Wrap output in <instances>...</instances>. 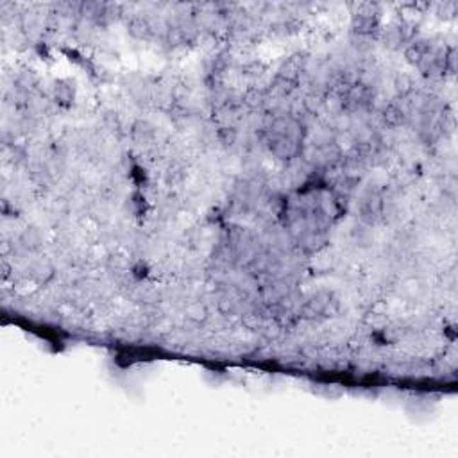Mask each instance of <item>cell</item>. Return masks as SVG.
Listing matches in <instances>:
<instances>
[{
    "instance_id": "cell-1",
    "label": "cell",
    "mask_w": 458,
    "mask_h": 458,
    "mask_svg": "<svg viewBox=\"0 0 458 458\" xmlns=\"http://www.w3.org/2000/svg\"><path fill=\"white\" fill-rule=\"evenodd\" d=\"M304 137H307V125L296 115H276L270 118L263 131L269 151L283 161L299 158L303 152Z\"/></svg>"
},
{
    "instance_id": "cell-2",
    "label": "cell",
    "mask_w": 458,
    "mask_h": 458,
    "mask_svg": "<svg viewBox=\"0 0 458 458\" xmlns=\"http://www.w3.org/2000/svg\"><path fill=\"white\" fill-rule=\"evenodd\" d=\"M337 299L330 292H317L310 299L303 303L299 308V315L304 319H311V321H319V319H328L337 311Z\"/></svg>"
},
{
    "instance_id": "cell-3",
    "label": "cell",
    "mask_w": 458,
    "mask_h": 458,
    "mask_svg": "<svg viewBox=\"0 0 458 458\" xmlns=\"http://www.w3.org/2000/svg\"><path fill=\"white\" fill-rule=\"evenodd\" d=\"M351 23L358 36H372L379 30V8L376 4H360Z\"/></svg>"
},
{
    "instance_id": "cell-4",
    "label": "cell",
    "mask_w": 458,
    "mask_h": 458,
    "mask_svg": "<svg viewBox=\"0 0 458 458\" xmlns=\"http://www.w3.org/2000/svg\"><path fill=\"white\" fill-rule=\"evenodd\" d=\"M383 206H385V202H383L382 193L378 190H369L367 193H364V197L358 205V215L362 222L374 226L383 217Z\"/></svg>"
},
{
    "instance_id": "cell-5",
    "label": "cell",
    "mask_w": 458,
    "mask_h": 458,
    "mask_svg": "<svg viewBox=\"0 0 458 458\" xmlns=\"http://www.w3.org/2000/svg\"><path fill=\"white\" fill-rule=\"evenodd\" d=\"M412 113H413L412 103H410L406 97H401V99L398 101H392V103L385 108L383 117H385L387 124L394 125L396 127V125L406 124V122L410 120V117H412Z\"/></svg>"
},
{
    "instance_id": "cell-6",
    "label": "cell",
    "mask_w": 458,
    "mask_h": 458,
    "mask_svg": "<svg viewBox=\"0 0 458 458\" xmlns=\"http://www.w3.org/2000/svg\"><path fill=\"white\" fill-rule=\"evenodd\" d=\"M383 40H385V45L394 47V49H398V47H403V45L408 47L410 43L413 42V27L405 22L392 23V25L385 29Z\"/></svg>"
},
{
    "instance_id": "cell-7",
    "label": "cell",
    "mask_w": 458,
    "mask_h": 458,
    "mask_svg": "<svg viewBox=\"0 0 458 458\" xmlns=\"http://www.w3.org/2000/svg\"><path fill=\"white\" fill-rule=\"evenodd\" d=\"M54 93H56L57 103L63 104V106H70L74 103L76 90H74V84H70V81H59V83H56Z\"/></svg>"
},
{
    "instance_id": "cell-8",
    "label": "cell",
    "mask_w": 458,
    "mask_h": 458,
    "mask_svg": "<svg viewBox=\"0 0 458 458\" xmlns=\"http://www.w3.org/2000/svg\"><path fill=\"white\" fill-rule=\"evenodd\" d=\"M129 30H131L137 38L142 40H149L152 35H156L154 25H152L147 18H134L133 22H131V25H129Z\"/></svg>"
},
{
    "instance_id": "cell-9",
    "label": "cell",
    "mask_w": 458,
    "mask_h": 458,
    "mask_svg": "<svg viewBox=\"0 0 458 458\" xmlns=\"http://www.w3.org/2000/svg\"><path fill=\"white\" fill-rule=\"evenodd\" d=\"M134 137H138L140 140H147V138H152L154 137V127H152L149 122H138L137 125H134Z\"/></svg>"
},
{
    "instance_id": "cell-10",
    "label": "cell",
    "mask_w": 458,
    "mask_h": 458,
    "mask_svg": "<svg viewBox=\"0 0 458 458\" xmlns=\"http://www.w3.org/2000/svg\"><path fill=\"white\" fill-rule=\"evenodd\" d=\"M40 242H42V236H40L38 231H35V229H30V231L27 229L22 235V244L27 249H36V247L40 246Z\"/></svg>"
}]
</instances>
